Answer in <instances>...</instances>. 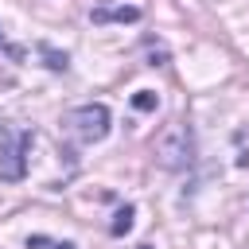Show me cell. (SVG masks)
Instances as JSON below:
<instances>
[{
    "label": "cell",
    "mask_w": 249,
    "mask_h": 249,
    "mask_svg": "<svg viewBox=\"0 0 249 249\" xmlns=\"http://www.w3.org/2000/svg\"><path fill=\"white\" fill-rule=\"evenodd\" d=\"M31 128H12L0 121V179L19 183L27 175V152H31Z\"/></svg>",
    "instance_id": "cell-2"
},
{
    "label": "cell",
    "mask_w": 249,
    "mask_h": 249,
    "mask_svg": "<svg viewBox=\"0 0 249 249\" xmlns=\"http://www.w3.org/2000/svg\"><path fill=\"white\" fill-rule=\"evenodd\" d=\"M160 167L167 171H183L195 163V128L187 121H167L160 132H156V144H152Z\"/></svg>",
    "instance_id": "cell-1"
},
{
    "label": "cell",
    "mask_w": 249,
    "mask_h": 249,
    "mask_svg": "<svg viewBox=\"0 0 249 249\" xmlns=\"http://www.w3.org/2000/svg\"><path fill=\"white\" fill-rule=\"evenodd\" d=\"M27 249H78V245H74V241L47 237V233H31V237H27Z\"/></svg>",
    "instance_id": "cell-8"
},
{
    "label": "cell",
    "mask_w": 249,
    "mask_h": 249,
    "mask_svg": "<svg viewBox=\"0 0 249 249\" xmlns=\"http://www.w3.org/2000/svg\"><path fill=\"white\" fill-rule=\"evenodd\" d=\"M39 54H43V62H47L51 70H62V74L70 70V54H66V51H54L51 43H39Z\"/></svg>",
    "instance_id": "cell-6"
},
{
    "label": "cell",
    "mask_w": 249,
    "mask_h": 249,
    "mask_svg": "<svg viewBox=\"0 0 249 249\" xmlns=\"http://www.w3.org/2000/svg\"><path fill=\"white\" fill-rule=\"evenodd\" d=\"M156 105H160V93L156 89H136L132 93V109L136 113H156Z\"/></svg>",
    "instance_id": "cell-7"
},
{
    "label": "cell",
    "mask_w": 249,
    "mask_h": 249,
    "mask_svg": "<svg viewBox=\"0 0 249 249\" xmlns=\"http://www.w3.org/2000/svg\"><path fill=\"white\" fill-rule=\"evenodd\" d=\"M132 218H136V206H132V202H124V206L113 214V222H109V233H113V237H124V233L132 230Z\"/></svg>",
    "instance_id": "cell-5"
},
{
    "label": "cell",
    "mask_w": 249,
    "mask_h": 249,
    "mask_svg": "<svg viewBox=\"0 0 249 249\" xmlns=\"http://www.w3.org/2000/svg\"><path fill=\"white\" fill-rule=\"evenodd\" d=\"M109 124H113V117H109V109H105L101 101H89V105H78V109L66 113V128H70V136L82 140V144L105 140V136H109Z\"/></svg>",
    "instance_id": "cell-3"
},
{
    "label": "cell",
    "mask_w": 249,
    "mask_h": 249,
    "mask_svg": "<svg viewBox=\"0 0 249 249\" xmlns=\"http://www.w3.org/2000/svg\"><path fill=\"white\" fill-rule=\"evenodd\" d=\"M0 47H8V43H4V31H0Z\"/></svg>",
    "instance_id": "cell-9"
},
{
    "label": "cell",
    "mask_w": 249,
    "mask_h": 249,
    "mask_svg": "<svg viewBox=\"0 0 249 249\" xmlns=\"http://www.w3.org/2000/svg\"><path fill=\"white\" fill-rule=\"evenodd\" d=\"M140 249H148V245H140Z\"/></svg>",
    "instance_id": "cell-10"
},
{
    "label": "cell",
    "mask_w": 249,
    "mask_h": 249,
    "mask_svg": "<svg viewBox=\"0 0 249 249\" xmlns=\"http://www.w3.org/2000/svg\"><path fill=\"white\" fill-rule=\"evenodd\" d=\"M144 12L136 8V4H121V8H105V4H97V8H89V19L93 23H136Z\"/></svg>",
    "instance_id": "cell-4"
}]
</instances>
